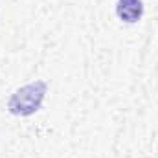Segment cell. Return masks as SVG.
I'll list each match as a JSON object with an SVG mask.
<instances>
[{
  "label": "cell",
  "mask_w": 158,
  "mask_h": 158,
  "mask_svg": "<svg viewBox=\"0 0 158 158\" xmlns=\"http://www.w3.org/2000/svg\"><path fill=\"white\" fill-rule=\"evenodd\" d=\"M48 85L46 81H33L28 83L24 86H20L19 90H15L7 101V110L13 116H31L33 112H37L44 101Z\"/></svg>",
  "instance_id": "obj_1"
},
{
  "label": "cell",
  "mask_w": 158,
  "mask_h": 158,
  "mask_svg": "<svg viewBox=\"0 0 158 158\" xmlns=\"http://www.w3.org/2000/svg\"><path fill=\"white\" fill-rule=\"evenodd\" d=\"M116 15L119 20L134 24L143 15V4L142 0H118L116 2Z\"/></svg>",
  "instance_id": "obj_2"
}]
</instances>
